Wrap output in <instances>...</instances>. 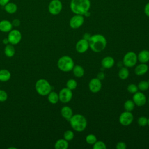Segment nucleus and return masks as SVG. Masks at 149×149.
I'll use <instances>...</instances> for the list:
<instances>
[{"label": "nucleus", "mask_w": 149, "mask_h": 149, "mask_svg": "<svg viewBox=\"0 0 149 149\" xmlns=\"http://www.w3.org/2000/svg\"><path fill=\"white\" fill-rule=\"evenodd\" d=\"M89 47L94 52H100L105 49L107 45V40L101 34L91 36L88 40Z\"/></svg>", "instance_id": "nucleus-1"}, {"label": "nucleus", "mask_w": 149, "mask_h": 149, "mask_svg": "<svg viewBox=\"0 0 149 149\" xmlns=\"http://www.w3.org/2000/svg\"><path fill=\"white\" fill-rule=\"evenodd\" d=\"M71 10L77 15H84L90 7L89 0H72L70 5Z\"/></svg>", "instance_id": "nucleus-2"}, {"label": "nucleus", "mask_w": 149, "mask_h": 149, "mask_svg": "<svg viewBox=\"0 0 149 149\" xmlns=\"http://www.w3.org/2000/svg\"><path fill=\"white\" fill-rule=\"evenodd\" d=\"M69 121L72 129L79 132H83L87 125L86 118L81 114L73 115Z\"/></svg>", "instance_id": "nucleus-3"}, {"label": "nucleus", "mask_w": 149, "mask_h": 149, "mask_svg": "<svg viewBox=\"0 0 149 149\" xmlns=\"http://www.w3.org/2000/svg\"><path fill=\"white\" fill-rule=\"evenodd\" d=\"M57 66L59 70L64 72H68L72 70L74 63L73 59L68 55L61 57L57 62Z\"/></svg>", "instance_id": "nucleus-4"}, {"label": "nucleus", "mask_w": 149, "mask_h": 149, "mask_svg": "<svg viewBox=\"0 0 149 149\" xmlns=\"http://www.w3.org/2000/svg\"><path fill=\"white\" fill-rule=\"evenodd\" d=\"M35 89L39 95L45 96L51 91L52 87L47 80L40 79L38 80L35 84Z\"/></svg>", "instance_id": "nucleus-5"}, {"label": "nucleus", "mask_w": 149, "mask_h": 149, "mask_svg": "<svg viewBox=\"0 0 149 149\" xmlns=\"http://www.w3.org/2000/svg\"><path fill=\"white\" fill-rule=\"evenodd\" d=\"M137 62V56L134 52H127L123 58V63L126 68H132L136 65Z\"/></svg>", "instance_id": "nucleus-6"}, {"label": "nucleus", "mask_w": 149, "mask_h": 149, "mask_svg": "<svg viewBox=\"0 0 149 149\" xmlns=\"http://www.w3.org/2000/svg\"><path fill=\"white\" fill-rule=\"evenodd\" d=\"M7 38L9 44L12 45H17L22 40V34L20 31L17 29L11 30L9 32Z\"/></svg>", "instance_id": "nucleus-7"}, {"label": "nucleus", "mask_w": 149, "mask_h": 149, "mask_svg": "<svg viewBox=\"0 0 149 149\" xmlns=\"http://www.w3.org/2000/svg\"><path fill=\"white\" fill-rule=\"evenodd\" d=\"M59 100L62 103H68L72 98L73 94L71 90L69 89L67 87L62 88L59 94Z\"/></svg>", "instance_id": "nucleus-8"}, {"label": "nucleus", "mask_w": 149, "mask_h": 149, "mask_svg": "<svg viewBox=\"0 0 149 149\" xmlns=\"http://www.w3.org/2000/svg\"><path fill=\"white\" fill-rule=\"evenodd\" d=\"M62 9V4L59 0H52L48 5L49 12L56 15L59 14Z\"/></svg>", "instance_id": "nucleus-9"}, {"label": "nucleus", "mask_w": 149, "mask_h": 149, "mask_svg": "<svg viewBox=\"0 0 149 149\" xmlns=\"http://www.w3.org/2000/svg\"><path fill=\"white\" fill-rule=\"evenodd\" d=\"M133 120V115L130 111L122 112L119 118V123L123 126H129Z\"/></svg>", "instance_id": "nucleus-10"}, {"label": "nucleus", "mask_w": 149, "mask_h": 149, "mask_svg": "<svg viewBox=\"0 0 149 149\" xmlns=\"http://www.w3.org/2000/svg\"><path fill=\"white\" fill-rule=\"evenodd\" d=\"M84 23V17L81 15H76L73 16L69 22V24L72 29H77L80 27Z\"/></svg>", "instance_id": "nucleus-11"}, {"label": "nucleus", "mask_w": 149, "mask_h": 149, "mask_svg": "<svg viewBox=\"0 0 149 149\" xmlns=\"http://www.w3.org/2000/svg\"><path fill=\"white\" fill-rule=\"evenodd\" d=\"M102 87L101 80L98 78H93L88 83L89 90L94 93L100 91Z\"/></svg>", "instance_id": "nucleus-12"}, {"label": "nucleus", "mask_w": 149, "mask_h": 149, "mask_svg": "<svg viewBox=\"0 0 149 149\" xmlns=\"http://www.w3.org/2000/svg\"><path fill=\"white\" fill-rule=\"evenodd\" d=\"M133 101L135 105L138 107H141L144 105L146 102V97L141 92L137 91L133 94Z\"/></svg>", "instance_id": "nucleus-13"}, {"label": "nucleus", "mask_w": 149, "mask_h": 149, "mask_svg": "<svg viewBox=\"0 0 149 149\" xmlns=\"http://www.w3.org/2000/svg\"><path fill=\"white\" fill-rule=\"evenodd\" d=\"M89 48L88 40L82 38L79 40L76 44V50L79 53H84Z\"/></svg>", "instance_id": "nucleus-14"}, {"label": "nucleus", "mask_w": 149, "mask_h": 149, "mask_svg": "<svg viewBox=\"0 0 149 149\" xmlns=\"http://www.w3.org/2000/svg\"><path fill=\"white\" fill-rule=\"evenodd\" d=\"M12 23L8 20H2L0 21V31L3 33L9 32L12 30Z\"/></svg>", "instance_id": "nucleus-15"}, {"label": "nucleus", "mask_w": 149, "mask_h": 149, "mask_svg": "<svg viewBox=\"0 0 149 149\" xmlns=\"http://www.w3.org/2000/svg\"><path fill=\"white\" fill-rule=\"evenodd\" d=\"M61 113L63 118L69 121L73 116V111L69 106H64L61 110Z\"/></svg>", "instance_id": "nucleus-16"}, {"label": "nucleus", "mask_w": 149, "mask_h": 149, "mask_svg": "<svg viewBox=\"0 0 149 149\" xmlns=\"http://www.w3.org/2000/svg\"><path fill=\"white\" fill-rule=\"evenodd\" d=\"M115 63V60L112 56H107L104 58L101 61V65L104 68L109 69L112 68Z\"/></svg>", "instance_id": "nucleus-17"}, {"label": "nucleus", "mask_w": 149, "mask_h": 149, "mask_svg": "<svg viewBox=\"0 0 149 149\" xmlns=\"http://www.w3.org/2000/svg\"><path fill=\"white\" fill-rule=\"evenodd\" d=\"M148 70V66L144 63H141L140 64L136 66L134 69V73L136 74L138 76L144 75L145 73L147 72Z\"/></svg>", "instance_id": "nucleus-18"}, {"label": "nucleus", "mask_w": 149, "mask_h": 149, "mask_svg": "<svg viewBox=\"0 0 149 149\" xmlns=\"http://www.w3.org/2000/svg\"><path fill=\"white\" fill-rule=\"evenodd\" d=\"M137 59L141 63L148 62L149 61V51L147 49L141 51L137 55Z\"/></svg>", "instance_id": "nucleus-19"}, {"label": "nucleus", "mask_w": 149, "mask_h": 149, "mask_svg": "<svg viewBox=\"0 0 149 149\" xmlns=\"http://www.w3.org/2000/svg\"><path fill=\"white\" fill-rule=\"evenodd\" d=\"M68 146V141L65 139H58L54 144V147L55 149H67Z\"/></svg>", "instance_id": "nucleus-20"}, {"label": "nucleus", "mask_w": 149, "mask_h": 149, "mask_svg": "<svg viewBox=\"0 0 149 149\" xmlns=\"http://www.w3.org/2000/svg\"><path fill=\"white\" fill-rule=\"evenodd\" d=\"M11 77L10 72L7 69L0 70V81L6 82L10 80Z\"/></svg>", "instance_id": "nucleus-21"}, {"label": "nucleus", "mask_w": 149, "mask_h": 149, "mask_svg": "<svg viewBox=\"0 0 149 149\" xmlns=\"http://www.w3.org/2000/svg\"><path fill=\"white\" fill-rule=\"evenodd\" d=\"M4 53L7 57H13L15 54V49L13 47V45L11 44H8L6 45L4 48Z\"/></svg>", "instance_id": "nucleus-22"}, {"label": "nucleus", "mask_w": 149, "mask_h": 149, "mask_svg": "<svg viewBox=\"0 0 149 149\" xmlns=\"http://www.w3.org/2000/svg\"><path fill=\"white\" fill-rule=\"evenodd\" d=\"M72 71L74 76L76 77H81L84 74V70L83 68L79 65L74 66Z\"/></svg>", "instance_id": "nucleus-23"}, {"label": "nucleus", "mask_w": 149, "mask_h": 149, "mask_svg": "<svg viewBox=\"0 0 149 149\" xmlns=\"http://www.w3.org/2000/svg\"><path fill=\"white\" fill-rule=\"evenodd\" d=\"M48 100L52 104H56L59 100V95L55 91H51L48 95Z\"/></svg>", "instance_id": "nucleus-24"}, {"label": "nucleus", "mask_w": 149, "mask_h": 149, "mask_svg": "<svg viewBox=\"0 0 149 149\" xmlns=\"http://www.w3.org/2000/svg\"><path fill=\"white\" fill-rule=\"evenodd\" d=\"M4 6H5V11L9 14L15 13L17 11V5L15 3H12V2H9Z\"/></svg>", "instance_id": "nucleus-25"}, {"label": "nucleus", "mask_w": 149, "mask_h": 149, "mask_svg": "<svg viewBox=\"0 0 149 149\" xmlns=\"http://www.w3.org/2000/svg\"><path fill=\"white\" fill-rule=\"evenodd\" d=\"M129 75V72L127 68H122L119 72H118V76L122 80L126 79Z\"/></svg>", "instance_id": "nucleus-26"}, {"label": "nucleus", "mask_w": 149, "mask_h": 149, "mask_svg": "<svg viewBox=\"0 0 149 149\" xmlns=\"http://www.w3.org/2000/svg\"><path fill=\"white\" fill-rule=\"evenodd\" d=\"M134 106H135L134 102H133V100H128L126 101L124 103V108L126 111L131 112L134 109Z\"/></svg>", "instance_id": "nucleus-27"}, {"label": "nucleus", "mask_w": 149, "mask_h": 149, "mask_svg": "<svg viewBox=\"0 0 149 149\" xmlns=\"http://www.w3.org/2000/svg\"><path fill=\"white\" fill-rule=\"evenodd\" d=\"M66 85L67 88H68L69 89H70L71 90H73L76 88V87L77 86V83L75 80L70 79L67 81Z\"/></svg>", "instance_id": "nucleus-28"}, {"label": "nucleus", "mask_w": 149, "mask_h": 149, "mask_svg": "<svg viewBox=\"0 0 149 149\" xmlns=\"http://www.w3.org/2000/svg\"><path fill=\"white\" fill-rule=\"evenodd\" d=\"M138 89L141 91H146L149 88V84L147 81H141L138 84Z\"/></svg>", "instance_id": "nucleus-29"}, {"label": "nucleus", "mask_w": 149, "mask_h": 149, "mask_svg": "<svg viewBox=\"0 0 149 149\" xmlns=\"http://www.w3.org/2000/svg\"><path fill=\"white\" fill-rule=\"evenodd\" d=\"M74 137V133L70 130H66L63 133V138L68 141H71Z\"/></svg>", "instance_id": "nucleus-30"}, {"label": "nucleus", "mask_w": 149, "mask_h": 149, "mask_svg": "<svg viewBox=\"0 0 149 149\" xmlns=\"http://www.w3.org/2000/svg\"><path fill=\"white\" fill-rule=\"evenodd\" d=\"M86 141L88 144L93 145L97 141V137H95V135H94L93 134H90L86 136Z\"/></svg>", "instance_id": "nucleus-31"}, {"label": "nucleus", "mask_w": 149, "mask_h": 149, "mask_svg": "<svg viewBox=\"0 0 149 149\" xmlns=\"http://www.w3.org/2000/svg\"><path fill=\"white\" fill-rule=\"evenodd\" d=\"M94 149H106L107 146L106 144L101 141H97L93 146Z\"/></svg>", "instance_id": "nucleus-32"}, {"label": "nucleus", "mask_w": 149, "mask_h": 149, "mask_svg": "<svg viewBox=\"0 0 149 149\" xmlns=\"http://www.w3.org/2000/svg\"><path fill=\"white\" fill-rule=\"evenodd\" d=\"M137 123L140 126H146L148 123V119L145 116H140L138 119Z\"/></svg>", "instance_id": "nucleus-33"}, {"label": "nucleus", "mask_w": 149, "mask_h": 149, "mask_svg": "<svg viewBox=\"0 0 149 149\" xmlns=\"http://www.w3.org/2000/svg\"><path fill=\"white\" fill-rule=\"evenodd\" d=\"M127 91L132 94H134L138 91V87L135 84H130L127 87Z\"/></svg>", "instance_id": "nucleus-34"}, {"label": "nucleus", "mask_w": 149, "mask_h": 149, "mask_svg": "<svg viewBox=\"0 0 149 149\" xmlns=\"http://www.w3.org/2000/svg\"><path fill=\"white\" fill-rule=\"evenodd\" d=\"M8 95L7 93L3 90H0V102H4L8 99Z\"/></svg>", "instance_id": "nucleus-35"}, {"label": "nucleus", "mask_w": 149, "mask_h": 149, "mask_svg": "<svg viewBox=\"0 0 149 149\" xmlns=\"http://www.w3.org/2000/svg\"><path fill=\"white\" fill-rule=\"evenodd\" d=\"M116 148L117 149H126V144L124 142L120 141V142H118L116 144Z\"/></svg>", "instance_id": "nucleus-36"}, {"label": "nucleus", "mask_w": 149, "mask_h": 149, "mask_svg": "<svg viewBox=\"0 0 149 149\" xmlns=\"http://www.w3.org/2000/svg\"><path fill=\"white\" fill-rule=\"evenodd\" d=\"M144 12L146 15L149 17V3H148L144 8Z\"/></svg>", "instance_id": "nucleus-37"}, {"label": "nucleus", "mask_w": 149, "mask_h": 149, "mask_svg": "<svg viewBox=\"0 0 149 149\" xmlns=\"http://www.w3.org/2000/svg\"><path fill=\"white\" fill-rule=\"evenodd\" d=\"M12 23L13 26H18L20 25V21L18 19H15V20H13V22Z\"/></svg>", "instance_id": "nucleus-38"}, {"label": "nucleus", "mask_w": 149, "mask_h": 149, "mask_svg": "<svg viewBox=\"0 0 149 149\" xmlns=\"http://www.w3.org/2000/svg\"><path fill=\"white\" fill-rule=\"evenodd\" d=\"M9 1L10 0H0V5L5 6L9 2Z\"/></svg>", "instance_id": "nucleus-39"}, {"label": "nucleus", "mask_w": 149, "mask_h": 149, "mask_svg": "<svg viewBox=\"0 0 149 149\" xmlns=\"http://www.w3.org/2000/svg\"><path fill=\"white\" fill-rule=\"evenodd\" d=\"M104 77H105V74H104V73L100 72V73H98V77H97V78L99 79L100 80H102Z\"/></svg>", "instance_id": "nucleus-40"}, {"label": "nucleus", "mask_w": 149, "mask_h": 149, "mask_svg": "<svg viewBox=\"0 0 149 149\" xmlns=\"http://www.w3.org/2000/svg\"><path fill=\"white\" fill-rule=\"evenodd\" d=\"M91 37L90 34H88V33H85L83 36V38L87 40H88V39L90 38V37Z\"/></svg>", "instance_id": "nucleus-41"}, {"label": "nucleus", "mask_w": 149, "mask_h": 149, "mask_svg": "<svg viewBox=\"0 0 149 149\" xmlns=\"http://www.w3.org/2000/svg\"><path fill=\"white\" fill-rule=\"evenodd\" d=\"M2 42H3V44H5V45H7V44H9V41H8V38L3 39V41H2Z\"/></svg>", "instance_id": "nucleus-42"}, {"label": "nucleus", "mask_w": 149, "mask_h": 149, "mask_svg": "<svg viewBox=\"0 0 149 149\" xmlns=\"http://www.w3.org/2000/svg\"><path fill=\"white\" fill-rule=\"evenodd\" d=\"M84 15H85L86 16H87V17H88V16L90 15V13L89 12H87L84 14Z\"/></svg>", "instance_id": "nucleus-43"}, {"label": "nucleus", "mask_w": 149, "mask_h": 149, "mask_svg": "<svg viewBox=\"0 0 149 149\" xmlns=\"http://www.w3.org/2000/svg\"><path fill=\"white\" fill-rule=\"evenodd\" d=\"M147 125H148V126H149V118L148 119V123H147Z\"/></svg>", "instance_id": "nucleus-44"}, {"label": "nucleus", "mask_w": 149, "mask_h": 149, "mask_svg": "<svg viewBox=\"0 0 149 149\" xmlns=\"http://www.w3.org/2000/svg\"><path fill=\"white\" fill-rule=\"evenodd\" d=\"M148 84H149V79H148Z\"/></svg>", "instance_id": "nucleus-45"}, {"label": "nucleus", "mask_w": 149, "mask_h": 149, "mask_svg": "<svg viewBox=\"0 0 149 149\" xmlns=\"http://www.w3.org/2000/svg\"><path fill=\"white\" fill-rule=\"evenodd\" d=\"M148 104H149V98H148Z\"/></svg>", "instance_id": "nucleus-46"}]
</instances>
